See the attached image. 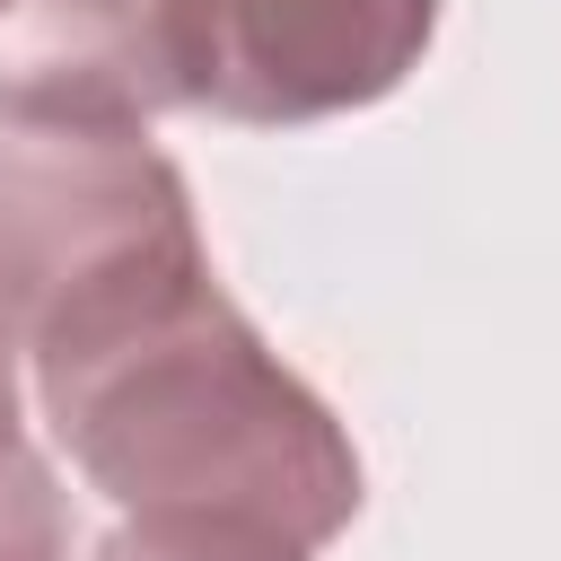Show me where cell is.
I'll return each instance as SVG.
<instances>
[{"label":"cell","mask_w":561,"mask_h":561,"mask_svg":"<svg viewBox=\"0 0 561 561\" xmlns=\"http://www.w3.org/2000/svg\"><path fill=\"white\" fill-rule=\"evenodd\" d=\"M70 465L123 517H184L324 552L359 517V447L245 324L210 263L131 280L26 351Z\"/></svg>","instance_id":"obj_1"},{"label":"cell","mask_w":561,"mask_h":561,"mask_svg":"<svg viewBox=\"0 0 561 561\" xmlns=\"http://www.w3.org/2000/svg\"><path fill=\"white\" fill-rule=\"evenodd\" d=\"M210 263L193 193L149 123L0 114V324L18 351L88 316L96 298Z\"/></svg>","instance_id":"obj_2"},{"label":"cell","mask_w":561,"mask_h":561,"mask_svg":"<svg viewBox=\"0 0 561 561\" xmlns=\"http://www.w3.org/2000/svg\"><path fill=\"white\" fill-rule=\"evenodd\" d=\"M158 35L167 96L219 123H324L394 96L430 35L438 0H140Z\"/></svg>","instance_id":"obj_3"},{"label":"cell","mask_w":561,"mask_h":561,"mask_svg":"<svg viewBox=\"0 0 561 561\" xmlns=\"http://www.w3.org/2000/svg\"><path fill=\"white\" fill-rule=\"evenodd\" d=\"M70 552V508L61 482L35 447H18L0 465V561H61Z\"/></svg>","instance_id":"obj_4"},{"label":"cell","mask_w":561,"mask_h":561,"mask_svg":"<svg viewBox=\"0 0 561 561\" xmlns=\"http://www.w3.org/2000/svg\"><path fill=\"white\" fill-rule=\"evenodd\" d=\"M96 561H307L272 535H237V526H184V517H123Z\"/></svg>","instance_id":"obj_5"},{"label":"cell","mask_w":561,"mask_h":561,"mask_svg":"<svg viewBox=\"0 0 561 561\" xmlns=\"http://www.w3.org/2000/svg\"><path fill=\"white\" fill-rule=\"evenodd\" d=\"M26 447V421H18V333L0 324V465Z\"/></svg>","instance_id":"obj_6"}]
</instances>
